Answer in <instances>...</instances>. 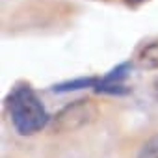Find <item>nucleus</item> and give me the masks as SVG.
I'll use <instances>...</instances> for the list:
<instances>
[{
  "label": "nucleus",
  "mask_w": 158,
  "mask_h": 158,
  "mask_svg": "<svg viewBox=\"0 0 158 158\" xmlns=\"http://www.w3.org/2000/svg\"><path fill=\"white\" fill-rule=\"evenodd\" d=\"M6 106L15 130L23 136H32L39 132L50 121L45 106L28 84L15 86L6 97Z\"/></svg>",
  "instance_id": "1"
},
{
  "label": "nucleus",
  "mask_w": 158,
  "mask_h": 158,
  "mask_svg": "<svg viewBox=\"0 0 158 158\" xmlns=\"http://www.w3.org/2000/svg\"><path fill=\"white\" fill-rule=\"evenodd\" d=\"M99 115V108L91 99H78L60 110L50 123V130L54 134L74 132L89 123H93Z\"/></svg>",
  "instance_id": "2"
},
{
  "label": "nucleus",
  "mask_w": 158,
  "mask_h": 158,
  "mask_svg": "<svg viewBox=\"0 0 158 158\" xmlns=\"http://www.w3.org/2000/svg\"><path fill=\"white\" fill-rule=\"evenodd\" d=\"M99 84V76H88V78H74V80L58 84L52 88L56 93H65V91H76V89H84V88H97Z\"/></svg>",
  "instance_id": "3"
},
{
  "label": "nucleus",
  "mask_w": 158,
  "mask_h": 158,
  "mask_svg": "<svg viewBox=\"0 0 158 158\" xmlns=\"http://www.w3.org/2000/svg\"><path fill=\"white\" fill-rule=\"evenodd\" d=\"M138 61L143 69H158V41H152L149 45H145L138 56Z\"/></svg>",
  "instance_id": "4"
},
{
  "label": "nucleus",
  "mask_w": 158,
  "mask_h": 158,
  "mask_svg": "<svg viewBox=\"0 0 158 158\" xmlns=\"http://www.w3.org/2000/svg\"><path fill=\"white\" fill-rule=\"evenodd\" d=\"M138 158H158V134L145 141V145L141 147Z\"/></svg>",
  "instance_id": "5"
},
{
  "label": "nucleus",
  "mask_w": 158,
  "mask_h": 158,
  "mask_svg": "<svg viewBox=\"0 0 158 158\" xmlns=\"http://www.w3.org/2000/svg\"><path fill=\"white\" fill-rule=\"evenodd\" d=\"M125 4H128V6H138L139 2H143V0H123Z\"/></svg>",
  "instance_id": "6"
},
{
  "label": "nucleus",
  "mask_w": 158,
  "mask_h": 158,
  "mask_svg": "<svg viewBox=\"0 0 158 158\" xmlns=\"http://www.w3.org/2000/svg\"><path fill=\"white\" fill-rule=\"evenodd\" d=\"M152 86H154V95H156V99H158V76L154 78V84H152Z\"/></svg>",
  "instance_id": "7"
}]
</instances>
